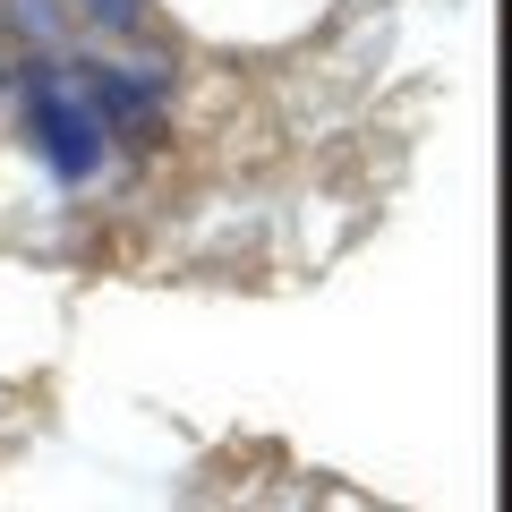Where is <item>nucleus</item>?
<instances>
[{"mask_svg": "<svg viewBox=\"0 0 512 512\" xmlns=\"http://www.w3.org/2000/svg\"><path fill=\"white\" fill-rule=\"evenodd\" d=\"M26 137L43 146V163H52L60 180H86V171L103 163V120L86 111V94L60 69H43L35 86H26Z\"/></svg>", "mask_w": 512, "mask_h": 512, "instance_id": "nucleus-1", "label": "nucleus"}, {"mask_svg": "<svg viewBox=\"0 0 512 512\" xmlns=\"http://www.w3.org/2000/svg\"><path fill=\"white\" fill-rule=\"evenodd\" d=\"M103 35H128V26H146V0H77Z\"/></svg>", "mask_w": 512, "mask_h": 512, "instance_id": "nucleus-2", "label": "nucleus"}]
</instances>
